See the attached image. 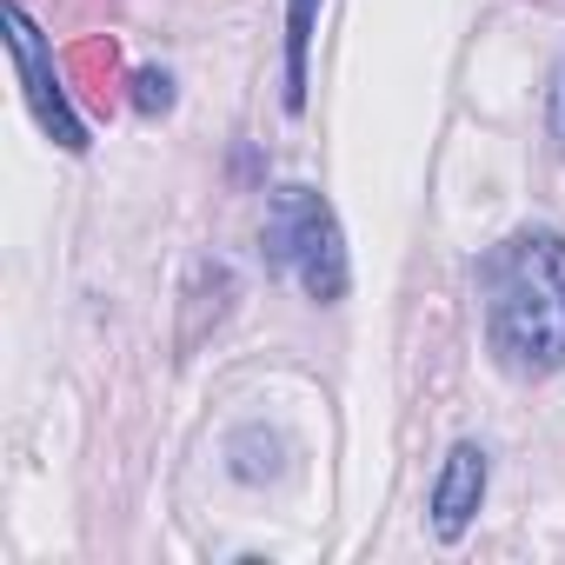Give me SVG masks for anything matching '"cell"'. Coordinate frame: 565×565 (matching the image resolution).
<instances>
[{
	"mask_svg": "<svg viewBox=\"0 0 565 565\" xmlns=\"http://www.w3.org/2000/svg\"><path fill=\"white\" fill-rule=\"evenodd\" d=\"M486 340L505 373L545 380L565 366V233L525 226L486 259Z\"/></svg>",
	"mask_w": 565,
	"mask_h": 565,
	"instance_id": "1",
	"label": "cell"
},
{
	"mask_svg": "<svg viewBox=\"0 0 565 565\" xmlns=\"http://www.w3.org/2000/svg\"><path fill=\"white\" fill-rule=\"evenodd\" d=\"M266 266L294 273L300 294L313 307H340L347 300L353 266H347V233H340V213L327 206V193H313L300 180L273 193V213H266Z\"/></svg>",
	"mask_w": 565,
	"mask_h": 565,
	"instance_id": "2",
	"label": "cell"
},
{
	"mask_svg": "<svg viewBox=\"0 0 565 565\" xmlns=\"http://www.w3.org/2000/svg\"><path fill=\"white\" fill-rule=\"evenodd\" d=\"M8 47H14V74L28 87V107H34L41 134L61 153H87V120L74 114L67 81H61V67H54V54H47V41H41V28H34V14L21 8V0H8Z\"/></svg>",
	"mask_w": 565,
	"mask_h": 565,
	"instance_id": "3",
	"label": "cell"
},
{
	"mask_svg": "<svg viewBox=\"0 0 565 565\" xmlns=\"http://www.w3.org/2000/svg\"><path fill=\"white\" fill-rule=\"evenodd\" d=\"M486 479H492L486 446L459 439V446L446 452L439 479H433V532H439L446 545H459V539L472 532V519H479V505H486Z\"/></svg>",
	"mask_w": 565,
	"mask_h": 565,
	"instance_id": "4",
	"label": "cell"
},
{
	"mask_svg": "<svg viewBox=\"0 0 565 565\" xmlns=\"http://www.w3.org/2000/svg\"><path fill=\"white\" fill-rule=\"evenodd\" d=\"M313 28H320V0H287V114H307V54H313Z\"/></svg>",
	"mask_w": 565,
	"mask_h": 565,
	"instance_id": "5",
	"label": "cell"
},
{
	"mask_svg": "<svg viewBox=\"0 0 565 565\" xmlns=\"http://www.w3.org/2000/svg\"><path fill=\"white\" fill-rule=\"evenodd\" d=\"M134 107H140L147 120L173 114V74H167V67H140V74H134Z\"/></svg>",
	"mask_w": 565,
	"mask_h": 565,
	"instance_id": "6",
	"label": "cell"
},
{
	"mask_svg": "<svg viewBox=\"0 0 565 565\" xmlns=\"http://www.w3.org/2000/svg\"><path fill=\"white\" fill-rule=\"evenodd\" d=\"M545 127H552V140L565 147V61L552 67V87H545Z\"/></svg>",
	"mask_w": 565,
	"mask_h": 565,
	"instance_id": "7",
	"label": "cell"
}]
</instances>
